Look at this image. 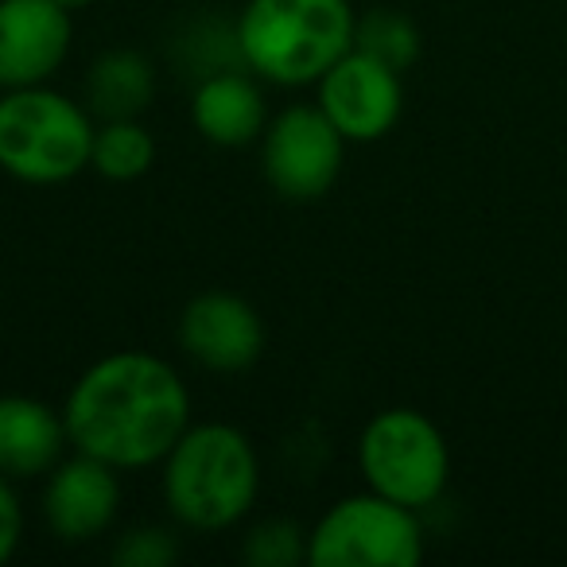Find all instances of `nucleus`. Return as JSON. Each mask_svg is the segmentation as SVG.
<instances>
[{"mask_svg": "<svg viewBox=\"0 0 567 567\" xmlns=\"http://www.w3.org/2000/svg\"><path fill=\"white\" fill-rule=\"evenodd\" d=\"M71 451L125 471L159 466L190 420V389L167 358L113 350L79 373L63 401Z\"/></svg>", "mask_w": 567, "mask_h": 567, "instance_id": "1", "label": "nucleus"}, {"mask_svg": "<svg viewBox=\"0 0 567 567\" xmlns=\"http://www.w3.org/2000/svg\"><path fill=\"white\" fill-rule=\"evenodd\" d=\"M159 489L172 520L187 533H226L252 513L260 458L234 424H190L159 463Z\"/></svg>", "mask_w": 567, "mask_h": 567, "instance_id": "2", "label": "nucleus"}, {"mask_svg": "<svg viewBox=\"0 0 567 567\" xmlns=\"http://www.w3.org/2000/svg\"><path fill=\"white\" fill-rule=\"evenodd\" d=\"M354 24L350 0H249L237 17V43L260 82L300 90L354 51Z\"/></svg>", "mask_w": 567, "mask_h": 567, "instance_id": "3", "label": "nucleus"}, {"mask_svg": "<svg viewBox=\"0 0 567 567\" xmlns=\"http://www.w3.org/2000/svg\"><path fill=\"white\" fill-rule=\"evenodd\" d=\"M97 121L86 102L43 86L0 94V172L28 187H59L90 167Z\"/></svg>", "mask_w": 567, "mask_h": 567, "instance_id": "4", "label": "nucleus"}, {"mask_svg": "<svg viewBox=\"0 0 567 567\" xmlns=\"http://www.w3.org/2000/svg\"><path fill=\"white\" fill-rule=\"evenodd\" d=\"M358 474L365 489L424 513L447 494L451 447L420 409H385L358 435Z\"/></svg>", "mask_w": 567, "mask_h": 567, "instance_id": "5", "label": "nucleus"}, {"mask_svg": "<svg viewBox=\"0 0 567 567\" xmlns=\"http://www.w3.org/2000/svg\"><path fill=\"white\" fill-rule=\"evenodd\" d=\"M424 551L420 509L373 489L339 497L308 533L311 567H416Z\"/></svg>", "mask_w": 567, "mask_h": 567, "instance_id": "6", "label": "nucleus"}, {"mask_svg": "<svg viewBox=\"0 0 567 567\" xmlns=\"http://www.w3.org/2000/svg\"><path fill=\"white\" fill-rule=\"evenodd\" d=\"M347 164V136L319 105L296 102L268 117L260 133V172L288 203H319L339 183Z\"/></svg>", "mask_w": 567, "mask_h": 567, "instance_id": "7", "label": "nucleus"}, {"mask_svg": "<svg viewBox=\"0 0 567 567\" xmlns=\"http://www.w3.org/2000/svg\"><path fill=\"white\" fill-rule=\"evenodd\" d=\"M316 105L347 136V144L385 141L404 113L401 71L362 55V51H347L316 82Z\"/></svg>", "mask_w": 567, "mask_h": 567, "instance_id": "8", "label": "nucleus"}, {"mask_svg": "<svg viewBox=\"0 0 567 567\" xmlns=\"http://www.w3.org/2000/svg\"><path fill=\"white\" fill-rule=\"evenodd\" d=\"M179 347L206 373H245L265 354V319L237 292H198L179 311Z\"/></svg>", "mask_w": 567, "mask_h": 567, "instance_id": "9", "label": "nucleus"}, {"mask_svg": "<svg viewBox=\"0 0 567 567\" xmlns=\"http://www.w3.org/2000/svg\"><path fill=\"white\" fill-rule=\"evenodd\" d=\"M121 502H125V489H121L117 466L74 451L43 478L40 513L55 540L90 544L117 525Z\"/></svg>", "mask_w": 567, "mask_h": 567, "instance_id": "10", "label": "nucleus"}, {"mask_svg": "<svg viewBox=\"0 0 567 567\" xmlns=\"http://www.w3.org/2000/svg\"><path fill=\"white\" fill-rule=\"evenodd\" d=\"M71 43L74 20L59 0H0V90L51 82Z\"/></svg>", "mask_w": 567, "mask_h": 567, "instance_id": "11", "label": "nucleus"}, {"mask_svg": "<svg viewBox=\"0 0 567 567\" xmlns=\"http://www.w3.org/2000/svg\"><path fill=\"white\" fill-rule=\"evenodd\" d=\"M71 451L63 409L28 393L0 396V474L12 482L48 478Z\"/></svg>", "mask_w": 567, "mask_h": 567, "instance_id": "12", "label": "nucleus"}, {"mask_svg": "<svg viewBox=\"0 0 567 567\" xmlns=\"http://www.w3.org/2000/svg\"><path fill=\"white\" fill-rule=\"evenodd\" d=\"M268 102L260 79L249 66L218 71L195 82L190 94V125L214 148H245L257 144L268 125Z\"/></svg>", "mask_w": 567, "mask_h": 567, "instance_id": "13", "label": "nucleus"}, {"mask_svg": "<svg viewBox=\"0 0 567 567\" xmlns=\"http://www.w3.org/2000/svg\"><path fill=\"white\" fill-rule=\"evenodd\" d=\"M82 102L94 121L144 117L156 102V66L144 51L110 48L90 63L82 82Z\"/></svg>", "mask_w": 567, "mask_h": 567, "instance_id": "14", "label": "nucleus"}, {"mask_svg": "<svg viewBox=\"0 0 567 567\" xmlns=\"http://www.w3.org/2000/svg\"><path fill=\"white\" fill-rule=\"evenodd\" d=\"M156 164V136L144 128L141 117L121 121H97L94 152L90 167L110 183H133L144 179Z\"/></svg>", "mask_w": 567, "mask_h": 567, "instance_id": "15", "label": "nucleus"}, {"mask_svg": "<svg viewBox=\"0 0 567 567\" xmlns=\"http://www.w3.org/2000/svg\"><path fill=\"white\" fill-rule=\"evenodd\" d=\"M175 66L190 74V79H210L218 71H234L245 66L241 43H237V20L221 17H195L183 24V32L172 40Z\"/></svg>", "mask_w": 567, "mask_h": 567, "instance_id": "16", "label": "nucleus"}, {"mask_svg": "<svg viewBox=\"0 0 567 567\" xmlns=\"http://www.w3.org/2000/svg\"><path fill=\"white\" fill-rule=\"evenodd\" d=\"M354 51H362V55L378 59V63L404 74L420 59L424 40H420V28L412 24L404 12L370 9V12H362L354 24Z\"/></svg>", "mask_w": 567, "mask_h": 567, "instance_id": "17", "label": "nucleus"}, {"mask_svg": "<svg viewBox=\"0 0 567 567\" xmlns=\"http://www.w3.org/2000/svg\"><path fill=\"white\" fill-rule=\"evenodd\" d=\"M241 559L249 567H300L308 564V533L288 517L257 520L241 536Z\"/></svg>", "mask_w": 567, "mask_h": 567, "instance_id": "18", "label": "nucleus"}, {"mask_svg": "<svg viewBox=\"0 0 567 567\" xmlns=\"http://www.w3.org/2000/svg\"><path fill=\"white\" fill-rule=\"evenodd\" d=\"M179 536L164 525H136L117 536L113 564L121 567H172L179 559Z\"/></svg>", "mask_w": 567, "mask_h": 567, "instance_id": "19", "label": "nucleus"}, {"mask_svg": "<svg viewBox=\"0 0 567 567\" xmlns=\"http://www.w3.org/2000/svg\"><path fill=\"white\" fill-rule=\"evenodd\" d=\"M24 544V502L12 478L0 474V567L9 564Z\"/></svg>", "mask_w": 567, "mask_h": 567, "instance_id": "20", "label": "nucleus"}, {"mask_svg": "<svg viewBox=\"0 0 567 567\" xmlns=\"http://www.w3.org/2000/svg\"><path fill=\"white\" fill-rule=\"evenodd\" d=\"M59 4H63V9H71V12H79V9H90L94 0H59Z\"/></svg>", "mask_w": 567, "mask_h": 567, "instance_id": "21", "label": "nucleus"}]
</instances>
